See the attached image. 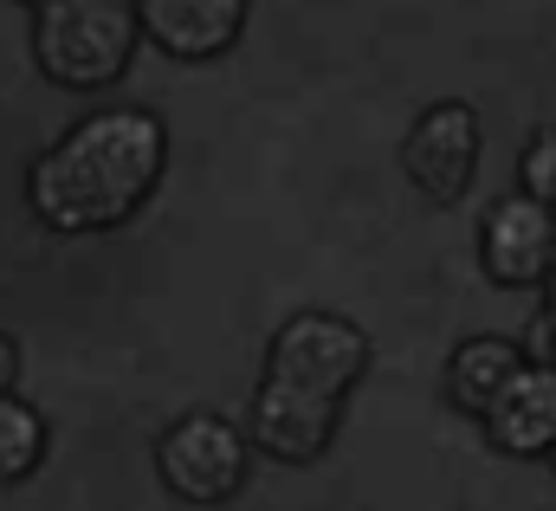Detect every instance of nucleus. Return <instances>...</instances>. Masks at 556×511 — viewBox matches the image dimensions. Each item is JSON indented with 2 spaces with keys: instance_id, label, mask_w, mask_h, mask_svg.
I'll return each mask as SVG.
<instances>
[{
  "instance_id": "1",
  "label": "nucleus",
  "mask_w": 556,
  "mask_h": 511,
  "mask_svg": "<svg viewBox=\"0 0 556 511\" xmlns=\"http://www.w3.org/2000/svg\"><path fill=\"white\" fill-rule=\"evenodd\" d=\"M168 136L149 111H98L65 129L26 175V201L52 234H111L162 182Z\"/></svg>"
},
{
  "instance_id": "2",
  "label": "nucleus",
  "mask_w": 556,
  "mask_h": 511,
  "mask_svg": "<svg viewBox=\"0 0 556 511\" xmlns=\"http://www.w3.org/2000/svg\"><path fill=\"white\" fill-rule=\"evenodd\" d=\"M33 52L39 72L65 91L117 85L124 65L137 59V13L130 0H39Z\"/></svg>"
},
{
  "instance_id": "3",
  "label": "nucleus",
  "mask_w": 556,
  "mask_h": 511,
  "mask_svg": "<svg viewBox=\"0 0 556 511\" xmlns=\"http://www.w3.org/2000/svg\"><path fill=\"white\" fill-rule=\"evenodd\" d=\"M155 466L168 479V493L194 499V506H214V499H233L240 479H247V434L227 421V414H181L162 447H155Z\"/></svg>"
},
{
  "instance_id": "4",
  "label": "nucleus",
  "mask_w": 556,
  "mask_h": 511,
  "mask_svg": "<svg viewBox=\"0 0 556 511\" xmlns=\"http://www.w3.org/2000/svg\"><path fill=\"white\" fill-rule=\"evenodd\" d=\"M369 370V337L330 311H298L273 337V383H298L317 395H350Z\"/></svg>"
},
{
  "instance_id": "5",
  "label": "nucleus",
  "mask_w": 556,
  "mask_h": 511,
  "mask_svg": "<svg viewBox=\"0 0 556 511\" xmlns=\"http://www.w3.org/2000/svg\"><path fill=\"white\" fill-rule=\"evenodd\" d=\"M402 169L433 208H453L472 188V169H479V111L459 104V98L433 104L402 142Z\"/></svg>"
},
{
  "instance_id": "6",
  "label": "nucleus",
  "mask_w": 556,
  "mask_h": 511,
  "mask_svg": "<svg viewBox=\"0 0 556 511\" xmlns=\"http://www.w3.org/2000/svg\"><path fill=\"white\" fill-rule=\"evenodd\" d=\"M479 259H485V272L498 285H544L556 272V214L538 208L531 195H505L485 214Z\"/></svg>"
},
{
  "instance_id": "7",
  "label": "nucleus",
  "mask_w": 556,
  "mask_h": 511,
  "mask_svg": "<svg viewBox=\"0 0 556 511\" xmlns=\"http://www.w3.org/2000/svg\"><path fill=\"white\" fill-rule=\"evenodd\" d=\"M337 395H317V388H298V383H273L253 395V440L278 453V460H317L337 434Z\"/></svg>"
},
{
  "instance_id": "8",
  "label": "nucleus",
  "mask_w": 556,
  "mask_h": 511,
  "mask_svg": "<svg viewBox=\"0 0 556 511\" xmlns=\"http://www.w3.org/2000/svg\"><path fill=\"white\" fill-rule=\"evenodd\" d=\"M137 33H149L175 59H214L240 39L247 0H137Z\"/></svg>"
},
{
  "instance_id": "9",
  "label": "nucleus",
  "mask_w": 556,
  "mask_h": 511,
  "mask_svg": "<svg viewBox=\"0 0 556 511\" xmlns=\"http://www.w3.org/2000/svg\"><path fill=\"white\" fill-rule=\"evenodd\" d=\"M479 421L505 453H544L556 440V370L551 363H518V376L485 401Z\"/></svg>"
},
{
  "instance_id": "10",
  "label": "nucleus",
  "mask_w": 556,
  "mask_h": 511,
  "mask_svg": "<svg viewBox=\"0 0 556 511\" xmlns=\"http://www.w3.org/2000/svg\"><path fill=\"white\" fill-rule=\"evenodd\" d=\"M518 363H525L518 344H505V337H466V344L453 350V363H446V395H453V408L485 414V401L518 376Z\"/></svg>"
},
{
  "instance_id": "11",
  "label": "nucleus",
  "mask_w": 556,
  "mask_h": 511,
  "mask_svg": "<svg viewBox=\"0 0 556 511\" xmlns=\"http://www.w3.org/2000/svg\"><path fill=\"white\" fill-rule=\"evenodd\" d=\"M46 453V421L39 408H26L13 388L0 395V479H26Z\"/></svg>"
},
{
  "instance_id": "12",
  "label": "nucleus",
  "mask_w": 556,
  "mask_h": 511,
  "mask_svg": "<svg viewBox=\"0 0 556 511\" xmlns=\"http://www.w3.org/2000/svg\"><path fill=\"white\" fill-rule=\"evenodd\" d=\"M518 175H525V195H531L538 208H551V214H556V129H538V136L525 142Z\"/></svg>"
},
{
  "instance_id": "13",
  "label": "nucleus",
  "mask_w": 556,
  "mask_h": 511,
  "mask_svg": "<svg viewBox=\"0 0 556 511\" xmlns=\"http://www.w3.org/2000/svg\"><path fill=\"white\" fill-rule=\"evenodd\" d=\"M13 376H20V350H13V337H0V395L13 388Z\"/></svg>"
},
{
  "instance_id": "14",
  "label": "nucleus",
  "mask_w": 556,
  "mask_h": 511,
  "mask_svg": "<svg viewBox=\"0 0 556 511\" xmlns=\"http://www.w3.org/2000/svg\"><path fill=\"white\" fill-rule=\"evenodd\" d=\"M544 344H551V370H556V272H551V311H544Z\"/></svg>"
},
{
  "instance_id": "15",
  "label": "nucleus",
  "mask_w": 556,
  "mask_h": 511,
  "mask_svg": "<svg viewBox=\"0 0 556 511\" xmlns=\"http://www.w3.org/2000/svg\"><path fill=\"white\" fill-rule=\"evenodd\" d=\"M544 453H551V466H556V440H551V447H544Z\"/></svg>"
}]
</instances>
